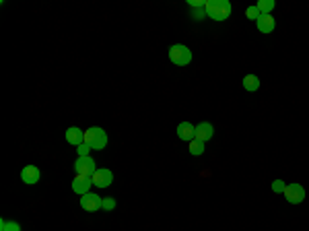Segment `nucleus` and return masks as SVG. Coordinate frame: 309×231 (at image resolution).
<instances>
[{
	"mask_svg": "<svg viewBox=\"0 0 309 231\" xmlns=\"http://www.w3.org/2000/svg\"><path fill=\"white\" fill-rule=\"evenodd\" d=\"M0 231H21V225L15 223V221H6V219H2V221H0Z\"/></svg>",
	"mask_w": 309,
	"mask_h": 231,
	"instance_id": "obj_17",
	"label": "nucleus"
},
{
	"mask_svg": "<svg viewBox=\"0 0 309 231\" xmlns=\"http://www.w3.org/2000/svg\"><path fill=\"white\" fill-rule=\"evenodd\" d=\"M245 17H247V19H251V21H258L262 15H260L258 6H247V8H245Z\"/></svg>",
	"mask_w": 309,
	"mask_h": 231,
	"instance_id": "obj_18",
	"label": "nucleus"
},
{
	"mask_svg": "<svg viewBox=\"0 0 309 231\" xmlns=\"http://www.w3.org/2000/svg\"><path fill=\"white\" fill-rule=\"evenodd\" d=\"M93 186L95 188H107V186H111V182H114V173H111V169H97L95 173H93Z\"/></svg>",
	"mask_w": 309,
	"mask_h": 231,
	"instance_id": "obj_7",
	"label": "nucleus"
},
{
	"mask_svg": "<svg viewBox=\"0 0 309 231\" xmlns=\"http://www.w3.org/2000/svg\"><path fill=\"white\" fill-rule=\"evenodd\" d=\"M188 4H190L192 8H200V6L206 4V0H188Z\"/></svg>",
	"mask_w": 309,
	"mask_h": 231,
	"instance_id": "obj_22",
	"label": "nucleus"
},
{
	"mask_svg": "<svg viewBox=\"0 0 309 231\" xmlns=\"http://www.w3.org/2000/svg\"><path fill=\"white\" fill-rule=\"evenodd\" d=\"M101 202H103L101 196H97L93 192H87V194L80 196V209L87 211V213H95V211L101 209Z\"/></svg>",
	"mask_w": 309,
	"mask_h": 231,
	"instance_id": "obj_6",
	"label": "nucleus"
},
{
	"mask_svg": "<svg viewBox=\"0 0 309 231\" xmlns=\"http://www.w3.org/2000/svg\"><path fill=\"white\" fill-rule=\"evenodd\" d=\"M39 178H41V171H39L37 165H25V167L21 169V180H23L27 186L37 184Z\"/></svg>",
	"mask_w": 309,
	"mask_h": 231,
	"instance_id": "obj_8",
	"label": "nucleus"
},
{
	"mask_svg": "<svg viewBox=\"0 0 309 231\" xmlns=\"http://www.w3.org/2000/svg\"><path fill=\"white\" fill-rule=\"evenodd\" d=\"M285 188H287V184H285L283 180H274V182H272V192H276V194H283Z\"/></svg>",
	"mask_w": 309,
	"mask_h": 231,
	"instance_id": "obj_19",
	"label": "nucleus"
},
{
	"mask_svg": "<svg viewBox=\"0 0 309 231\" xmlns=\"http://www.w3.org/2000/svg\"><path fill=\"white\" fill-rule=\"evenodd\" d=\"M204 17H206V10H196V12H194V19H198V21L204 19Z\"/></svg>",
	"mask_w": 309,
	"mask_h": 231,
	"instance_id": "obj_23",
	"label": "nucleus"
},
{
	"mask_svg": "<svg viewBox=\"0 0 309 231\" xmlns=\"http://www.w3.org/2000/svg\"><path fill=\"white\" fill-rule=\"evenodd\" d=\"M169 60L177 66H188L192 62V50L184 44H173L169 48Z\"/></svg>",
	"mask_w": 309,
	"mask_h": 231,
	"instance_id": "obj_3",
	"label": "nucleus"
},
{
	"mask_svg": "<svg viewBox=\"0 0 309 231\" xmlns=\"http://www.w3.org/2000/svg\"><path fill=\"white\" fill-rule=\"evenodd\" d=\"M188 149H190V155L198 157V155H202V153H204V143H202V141H196V139H194V141L190 143V147H188Z\"/></svg>",
	"mask_w": 309,
	"mask_h": 231,
	"instance_id": "obj_16",
	"label": "nucleus"
},
{
	"mask_svg": "<svg viewBox=\"0 0 309 231\" xmlns=\"http://www.w3.org/2000/svg\"><path fill=\"white\" fill-rule=\"evenodd\" d=\"M101 209H103V211H114V209H116V200L111 198V196L103 198V202H101Z\"/></svg>",
	"mask_w": 309,
	"mask_h": 231,
	"instance_id": "obj_20",
	"label": "nucleus"
},
{
	"mask_svg": "<svg viewBox=\"0 0 309 231\" xmlns=\"http://www.w3.org/2000/svg\"><path fill=\"white\" fill-rule=\"evenodd\" d=\"M93 151V149L87 145V143H82L80 147H77V153H78V157H89V153Z\"/></svg>",
	"mask_w": 309,
	"mask_h": 231,
	"instance_id": "obj_21",
	"label": "nucleus"
},
{
	"mask_svg": "<svg viewBox=\"0 0 309 231\" xmlns=\"http://www.w3.org/2000/svg\"><path fill=\"white\" fill-rule=\"evenodd\" d=\"M283 194H285L287 202H291V205H301V202L305 200V188L301 184H287Z\"/></svg>",
	"mask_w": 309,
	"mask_h": 231,
	"instance_id": "obj_5",
	"label": "nucleus"
},
{
	"mask_svg": "<svg viewBox=\"0 0 309 231\" xmlns=\"http://www.w3.org/2000/svg\"><path fill=\"white\" fill-rule=\"evenodd\" d=\"M256 6L260 10V15H270L272 8H274V0H260Z\"/></svg>",
	"mask_w": 309,
	"mask_h": 231,
	"instance_id": "obj_15",
	"label": "nucleus"
},
{
	"mask_svg": "<svg viewBox=\"0 0 309 231\" xmlns=\"http://www.w3.org/2000/svg\"><path fill=\"white\" fill-rule=\"evenodd\" d=\"M91 186H93V180L91 178H80V175H75V180H73V192L82 196V194H87L91 192Z\"/></svg>",
	"mask_w": 309,
	"mask_h": 231,
	"instance_id": "obj_9",
	"label": "nucleus"
},
{
	"mask_svg": "<svg viewBox=\"0 0 309 231\" xmlns=\"http://www.w3.org/2000/svg\"><path fill=\"white\" fill-rule=\"evenodd\" d=\"M75 171H77V175H80V178H93V173L97 171L95 161L91 157H78L75 163Z\"/></svg>",
	"mask_w": 309,
	"mask_h": 231,
	"instance_id": "obj_4",
	"label": "nucleus"
},
{
	"mask_svg": "<svg viewBox=\"0 0 309 231\" xmlns=\"http://www.w3.org/2000/svg\"><path fill=\"white\" fill-rule=\"evenodd\" d=\"M256 25H258V31H260V33H272L274 27H276V21H274L272 15H262V17L256 21Z\"/></svg>",
	"mask_w": 309,
	"mask_h": 231,
	"instance_id": "obj_13",
	"label": "nucleus"
},
{
	"mask_svg": "<svg viewBox=\"0 0 309 231\" xmlns=\"http://www.w3.org/2000/svg\"><path fill=\"white\" fill-rule=\"evenodd\" d=\"M85 143L93 149V151H101V149H105V145H107V134L99 126H91L89 130H85Z\"/></svg>",
	"mask_w": 309,
	"mask_h": 231,
	"instance_id": "obj_2",
	"label": "nucleus"
},
{
	"mask_svg": "<svg viewBox=\"0 0 309 231\" xmlns=\"http://www.w3.org/2000/svg\"><path fill=\"white\" fill-rule=\"evenodd\" d=\"M194 137H196V126L194 124H190V122H181V124L177 126V139L192 143Z\"/></svg>",
	"mask_w": 309,
	"mask_h": 231,
	"instance_id": "obj_12",
	"label": "nucleus"
},
{
	"mask_svg": "<svg viewBox=\"0 0 309 231\" xmlns=\"http://www.w3.org/2000/svg\"><path fill=\"white\" fill-rule=\"evenodd\" d=\"M204 10L206 17L213 21H227L231 17V2L229 0H206Z\"/></svg>",
	"mask_w": 309,
	"mask_h": 231,
	"instance_id": "obj_1",
	"label": "nucleus"
},
{
	"mask_svg": "<svg viewBox=\"0 0 309 231\" xmlns=\"http://www.w3.org/2000/svg\"><path fill=\"white\" fill-rule=\"evenodd\" d=\"M213 134H215V128H213V124L210 122H200L198 126H196V141H202V143H206V141H210L213 139Z\"/></svg>",
	"mask_w": 309,
	"mask_h": 231,
	"instance_id": "obj_10",
	"label": "nucleus"
},
{
	"mask_svg": "<svg viewBox=\"0 0 309 231\" xmlns=\"http://www.w3.org/2000/svg\"><path fill=\"white\" fill-rule=\"evenodd\" d=\"M66 141L73 145V147H80L82 143H85V130H80L77 126H70L66 130Z\"/></svg>",
	"mask_w": 309,
	"mask_h": 231,
	"instance_id": "obj_11",
	"label": "nucleus"
},
{
	"mask_svg": "<svg viewBox=\"0 0 309 231\" xmlns=\"http://www.w3.org/2000/svg\"><path fill=\"white\" fill-rule=\"evenodd\" d=\"M243 89L249 91V93L258 91V89H260V77H256V75H247V77H243Z\"/></svg>",
	"mask_w": 309,
	"mask_h": 231,
	"instance_id": "obj_14",
	"label": "nucleus"
}]
</instances>
